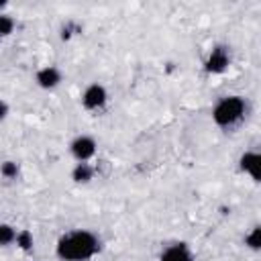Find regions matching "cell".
I'll return each mask as SVG.
<instances>
[{
  "instance_id": "1",
  "label": "cell",
  "mask_w": 261,
  "mask_h": 261,
  "mask_svg": "<svg viewBox=\"0 0 261 261\" xmlns=\"http://www.w3.org/2000/svg\"><path fill=\"white\" fill-rule=\"evenodd\" d=\"M55 251L61 261H86L96 255L98 239L90 230H73L57 241Z\"/></svg>"
},
{
  "instance_id": "2",
  "label": "cell",
  "mask_w": 261,
  "mask_h": 261,
  "mask_svg": "<svg viewBox=\"0 0 261 261\" xmlns=\"http://www.w3.org/2000/svg\"><path fill=\"white\" fill-rule=\"evenodd\" d=\"M245 114V100L241 96H224L212 110V118L218 126H232Z\"/></svg>"
},
{
  "instance_id": "3",
  "label": "cell",
  "mask_w": 261,
  "mask_h": 261,
  "mask_svg": "<svg viewBox=\"0 0 261 261\" xmlns=\"http://www.w3.org/2000/svg\"><path fill=\"white\" fill-rule=\"evenodd\" d=\"M69 151H71V155L77 159V163L88 161V159H92V157L96 155V141H94L92 137H88V135H80V137H75V139L71 141Z\"/></svg>"
},
{
  "instance_id": "4",
  "label": "cell",
  "mask_w": 261,
  "mask_h": 261,
  "mask_svg": "<svg viewBox=\"0 0 261 261\" xmlns=\"http://www.w3.org/2000/svg\"><path fill=\"white\" fill-rule=\"evenodd\" d=\"M106 100H108L106 88L100 84H90L82 94V104L86 110H98L106 104Z\"/></svg>"
},
{
  "instance_id": "5",
  "label": "cell",
  "mask_w": 261,
  "mask_h": 261,
  "mask_svg": "<svg viewBox=\"0 0 261 261\" xmlns=\"http://www.w3.org/2000/svg\"><path fill=\"white\" fill-rule=\"evenodd\" d=\"M230 63V55L224 47H214L208 55V59L204 61V67L208 73H222Z\"/></svg>"
},
{
  "instance_id": "6",
  "label": "cell",
  "mask_w": 261,
  "mask_h": 261,
  "mask_svg": "<svg viewBox=\"0 0 261 261\" xmlns=\"http://www.w3.org/2000/svg\"><path fill=\"white\" fill-rule=\"evenodd\" d=\"M35 82H37V86L43 88V90H53V88H57L59 82H61V71H59L55 65H45V67H41V69L35 73Z\"/></svg>"
},
{
  "instance_id": "7",
  "label": "cell",
  "mask_w": 261,
  "mask_h": 261,
  "mask_svg": "<svg viewBox=\"0 0 261 261\" xmlns=\"http://www.w3.org/2000/svg\"><path fill=\"white\" fill-rule=\"evenodd\" d=\"M239 167H241V171L249 173L255 181H259V177H261V173H259V167H261V157H259V153H255V151H245V153L241 155V159H239Z\"/></svg>"
},
{
  "instance_id": "8",
  "label": "cell",
  "mask_w": 261,
  "mask_h": 261,
  "mask_svg": "<svg viewBox=\"0 0 261 261\" xmlns=\"http://www.w3.org/2000/svg\"><path fill=\"white\" fill-rule=\"evenodd\" d=\"M159 261H194V257H192L190 249L186 247V243H175V245H169L161 253Z\"/></svg>"
},
{
  "instance_id": "9",
  "label": "cell",
  "mask_w": 261,
  "mask_h": 261,
  "mask_svg": "<svg viewBox=\"0 0 261 261\" xmlns=\"http://www.w3.org/2000/svg\"><path fill=\"white\" fill-rule=\"evenodd\" d=\"M92 177H94V167L90 163H86V161L75 163V167L71 169V179L75 184H88Z\"/></svg>"
},
{
  "instance_id": "10",
  "label": "cell",
  "mask_w": 261,
  "mask_h": 261,
  "mask_svg": "<svg viewBox=\"0 0 261 261\" xmlns=\"http://www.w3.org/2000/svg\"><path fill=\"white\" fill-rule=\"evenodd\" d=\"M14 243H16V247H18L20 251H31V249H33V245H35L33 232H31V230H18V232H16Z\"/></svg>"
},
{
  "instance_id": "11",
  "label": "cell",
  "mask_w": 261,
  "mask_h": 261,
  "mask_svg": "<svg viewBox=\"0 0 261 261\" xmlns=\"http://www.w3.org/2000/svg\"><path fill=\"white\" fill-rule=\"evenodd\" d=\"M16 239V230L12 224H0V247H6L10 243H14Z\"/></svg>"
},
{
  "instance_id": "12",
  "label": "cell",
  "mask_w": 261,
  "mask_h": 261,
  "mask_svg": "<svg viewBox=\"0 0 261 261\" xmlns=\"http://www.w3.org/2000/svg\"><path fill=\"white\" fill-rule=\"evenodd\" d=\"M245 245H247L249 249H253V251H259V249H261V228H259V226H255V228L245 237Z\"/></svg>"
},
{
  "instance_id": "13",
  "label": "cell",
  "mask_w": 261,
  "mask_h": 261,
  "mask_svg": "<svg viewBox=\"0 0 261 261\" xmlns=\"http://www.w3.org/2000/svg\"><path fill=\"white\" fill-rule=\"evenodd\" d=\"M14 31V18L8 14H0V37H8Z\"/></svg>"
},
{
  "instance_id": "14",
  "label": "cell",
  "mask_w": 261,
  "mask_h": 261,
  "mask_svg": "<svg viewBox=\"0 0 261 261\" xmlns=\"http://www.w3.org/2000/svg\"><path fill=\"white\" fill-rule=\"evenodd\" d=\"M0 173L6 177V179H12L18 175V163L16 161H4L0 165Z\"/></svg>"
},
{
  "instance_id": "15",
  "label": "cell",
  "mask_w": 261,
  "mask_h": 261,
  "mask_svg": "<svg viewBox=\"0 0 261 261\" xmlns=\"http://www.w3.org/2000/svg\"><path fill=\"white\" fill-rule=\"evenodd\" d=\"M71 35H73V24L69 22V24H65V27L61 29V39L67 41V39H71Z\"/></svg>"
},
{
  "instance_id": "16",
  "label": "cell",
  "mask_w": 261,
  "mask_h": 261,
  "mask_svg": "<svg viewBox=\"0 0 261 261\" xmlns=\"http://www.w3.org/2000/svg\"><path fill=\"white\" fill-rule=\"evenodd\" d=\"M6 114H8V104L4 100H0V120H4Z\"/></svg>"
},
{
  "instance_id": "17",
  "label": "cell",
  "mask_w": 261,
  "mask_h": 261,
  "mask_svg": "<svg viewBox=\"0 0 261 261\" xmlns=\"http://www.w3.org/2000/svg\"><path fill=\"white\" fill-rule=\"evenodd\" d=\"M4 6H6V2H2V0H0V10H2Z\"/></svg>"
}]
</instances>
